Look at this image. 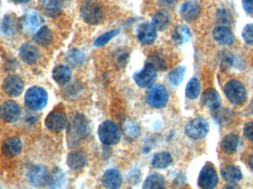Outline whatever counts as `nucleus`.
<instances>
[{"mask_svg":"<svg viewBox=\"0 0 253 189\" xmlns=\"http://www.w3.org/2000/svg\"><path fill=\"white\" fill-rule=\"evenodd\" d=\"M90 125L87 118L83 114L78 113L74 116L68 130L69 143H78L85 138L90 133Z\"/></svg>","mask_w":253,"mask_h":189,"instance_id":"f257e3e1","label":"nucleus"},{"mask_svg":"<svg viewBox=\"0 0 253 189\" xmlns=\"http://www.w3.org/2000/svg\"><path fill=\"white\" fill-rule=\"evenodd\" d=\"M26 105L29 109L39 111L46 107L48 101V95L44 88L33 86L28 89L25 96Z\"/></svg>","mask_w":253,"mask_h":189,"instance_id":"f03ea898","label":"nucleus"},{"mask_svg":"<svg viewBox=\"0 0 253 189\" xmlns=\"http://www.w3.org/2000/svg\"><path fill=\"white\" fill-rule=\"evenodd\" d=\"M169 96L166 88L161 84H153L149 87L146 92L145 100L147 105L155 109L165 108Z\"/></svg>","mask_w":253,"mask_h":189,"instance_id":"7ed1b4c3","label":"nucleus"},{"mask_svg":"<svg viewBox=\"0 0 253 189\" xmlns=\"http://www.w3.org/2000/svg\"><path fill=\"white\" fill-rule=\"evenodd\" d=\"M99 140L107 146H114L121 140V132L118 126L111 121L102 122L98 130Z\"/></svg>","mask_w":253,"mask_h":189,"instance_id":"20e7f679","label":"nucleus"},{"mask_svg":"<svg viewBox=\"0 0 253 189\" xmlns=\"http://www.w3.org/2000/svg\"><path fill=\"white\" fill-rule=\"evenodd\" d=\"M81 16L87 24L92 26L99 25L103 20V10L94 0H87L82 5Z\"/></svg>","mask_w":253,"mask_h":189,"instance_id":"39448f33","label":"nucleus"},{"mask_svg":"<svg viewBox=\"0 0 253 189\" xmlns=\"http://www.w3.org/2000/svg\"><path fill=\"white\" fill-rule=\"evenodd\" d=\"M225 92L229 102L235 105H242L247 99V90L244 84L235 79L226 83Z\"/></svg>","mask_w":253,"mask_h":189,"instance_id":"423d86ee","label":"nucleus"},{"mask_svg":"<svg viewBox=\"0 0 253 189\" xmlns=\"http://www.w3.org/2000/svg\"><path fill=\"white\" fill-rule=\"evenodd\" d=\"M45 127L53 133H60L68 125V117L65 111L56 108L45 118Z\"/></svg>","mask_w":253,"mask_h":189,"instance_id":"0eeeda50","label":"nucleus"},{"mask_svg":"<svg viewBox=\"0 0 253 189\" xmlns=\"http://www.w3.org/2000/svg\"><path fill=\"white\" fill-rule=\"evenodd\" d=\"M210 125L205 119L197 118L187 124L185 127L187 135L194 140H201L208 134Z\"/></svg>","mask_w":253,"mask_h":189,"instance_id":"6e6552de","label":"nucleus"},{"mask_svg":"<svg viewBox=\"0 0 253 189\" xmlns=\"http://www.w3.org/2000/svg\"><path fill=\"white\" fill-rule=\"evenodd\" d=\"M219 176L214 167L206 164L198 176V184L202 189H214L219 183Z\"/></svg>","mask_w":253,"mask_h":189,"instance_id":"1a4fd4ad","label":"nucleus"},{"mask_svg":"<svg viewBox=\"0 0 253 189\" xmlns=\"http://www.w3.org/2000/svg\"><path fill=\"white\" fill-rule=\"evenodd\" d=\"M2 89L7 96L17 97L24 89V81L20 76L11 75L4 80Z\"/></svg>","mask_w":253,"mask_h":189,"instance_id":"9d476101","label":"nucleus"},{"mask_svg":"<svg viewBox=\"0 0 253 189\" xmlns=\"http://www.w3.org/2000/svg\"><path fill=\"white\" fill-rule=\"evenodd\" d=\"M157 79V72L145 65L141 70L134 74V80L141 88H149L153 85Z\"/></svg>","mask_w":253,"mask_h":189,"instance_id":"9b49d317","label":"nucleus"},{"mask_svg":"<svg viewBox=\"0 0 253 189\" xmlns=\"http://www.w3.org/2000/svg\"><path fill=\"white\" fill-rule=\"evenodd\" d=\"M29 182L34 187H41L48 183L49 173L48 168L42 165H34L28 174Z\"/></svg>","mask_w":253,"mask_h":189,"instance_id":"f8f14e48","label":"nucleus"},{"mask_svg":"<svg viewBox=\"0 0 253 189\" xmlns=\"http://www.w3.org/2000/svg\"><path fill=\"white\" fill-rule=\"evenodd\" d=\"M20 106L13 101H8L0 107V118L6 123H14L20 118Z\"/></svg>","mask_w":253,"mask_h":189,"instance_id":"ddd939ff","label":"nucleus"},{"mask_svg":"<svg viewBox=\"0 0 253 189\" xmlns=\"http://www.w3.org/2000/svg\"><path fill=\"white\" fill-rule=\"evenodd\" d=\"M137 37L143 45H152L157 38V30L151 23H142L137 30Z\"/></svg>","mask_w":253,"mask_h":189,"instance_id":"4468645a","label":"nucleus"},{"mask_svg":"<svg viewBox=\"0 0 253 189\" xmlns=\"http://www.w3.org/2000/svg\"><path fill=\"white\" fill-rule=\"evenodd\" d=\"M43 23V19L37 12L30 11L23 18V30L27 33H35L42 27Z\"/></svg>","mask_w":253,"mask_h":189,"instance_id":"2eb2a0df","label":"nucleus"},{"mask_svg":"<svg viewBox=\"0 0 253 189\" xmlns=\"http://www.w3.org/2000/svg\"><path fill=\"white\" fill-rule=\"evenodd\" d=\"M23 143L19 137H12L7 139L2 145V152L8 158H15L21 153Z\"/></svg>","mask_w":253,"mask_h":189,"instance_id":"dca6fc26","label":"nucleus"},{"mask_svg":"<svg viewBox=\"0 0 253 189\" xmlns=\"http://www.w3.org/2000/svg\"><path fill=\"white\" fill-rule=\"evenodd\" d=\"M201 102L209 109H218L222 104L220 94L216 89L209 88L201 95Z\"/></svg>","mask_w":253,"mask_h":189,"instance_id":"f3484780","label":"nucleus"},{"mask_svg":"<svg viewBox=\"0 0 253 189\" xmlns=\"http://www.w3.org/2000/svg\"><path fill=\"white\" fill-rule=\"evenodd\" d=\"M122 182L119 171L112 168L105 171L102 177V183L107 189H118L122 185Z\"/></svg>","mask_w":253,"mask_h":189,"instance_id":"a211bd4d","label":"nucleus"},{"mask_svg":"<svg viewBox=\"0 0 253 189\" xmlns=\"http://www.w3.org/2000/svg\"><path fill=\"white\" fill-rule=\"evenodd\" d=\"M200 6L199 4L194 1H187L181 5L180 9V14L184 20L188 22L194 21L199 15Z\"/></svg>","mask_w":253,"mask_h":189,"instance_id":"6ab92c4d","label":"nucleus"},{"mask_svg":"<svg viewBox=\"0 0 253 189\" xmlns=\"http://www.w3.org/2000/svg\"><path fill=\"white\" fill-rule=\"evenodd\" d=\"M213 39L216 42L222 45H232L234 42V35L232 32L225 26H218L213 31Z\"/></svg>","mask_w":253,"mask_h":189,"instance_id":"aec40b11","label":"nucleus"},{"mask_svg":"<svg viewBox=\"0 0 253 189\" xmlns=\"http://www.w3.org/2000/svg\"><path fill=\"white\" fill-rule=\"evenodd\" d=\"M52 76L58 84H65L71 81L72 72L68 66L58 65L53 70Z\"/></svg>","mask_w":253,"mask_h":189,"instance_id":"412c9836","label":"nucleus"},{"mask_svg":"<svg viewBox=\"0 0 253 189\" xmlns=\"http://www.w3.org/2000/svg\"><path fill=\"white\" fill-rule=\"evenodd\" d=\"M20 55L26 64H33L39 58V51L33 45L25 44L20 48Z\"/></svg>","mask_w":253,"mask_h":189,"instance_id":"4be33fe9","label":"nucleus"},{"mask_svg":"<svg viewBox=\"0 0 253 189\" xmlns=\"http://www.w3.org/2000/svg\"><path fill=\"white\" fill-rule=\"evenodd\" d=\"M239 144V138L234 134H229L222 139L221 148L225 153L233 155L237 152Z\"/></svg>","mask_w":253,"mask_h":189,"instance_id":"5701e85b","label":"nucleus"},{"mask_svg":"<svg viewBox=\"0 0 253 189\" xmlns=\"http://www.w3.org/2000/svg\"><path fill=\"white\" fill-rule=\"evenodd\" d=\"M42 11L48 17H58L61 11V4L60 0H42Z\"/></svg>","mask_w":253,"mask_h":189,"instance_id":"b1692460","label":"nucleus"},{"mask_svg":"<svg viewBox=\"0 0 253 189\" xmlns=\"http://www.w3.org/2000/svg\"><path fill=\"white\" fill-rule=\"evenodd\" d=\"M191 38V30L187 26H179L174 29L172 33V39L174 43L181 45L187 43Z\"/></svg>","mask_w":253,"mask_h":189,"instance_id":"393cba45","label":"nucleus"},{"mask_svg":"<svg viewBox=\"0 0 253 189\" xmlns=\"http://www.w3.org/2000/svg\"><path fill=\"white\" fill-rule=\"evenodd\" d=\"M86 162L87 157L85 154L81 152H73L67 158V164L71 169H80L86 165Z\"/></svg>","mask_w":253,"mask_h":189,"instance_id":"a878e982","label":"nucleus"},{"mask_svg":"<svg viewBox=\"0 0 253 189\" xmlns=\"http://www.w3.org/2000/svg\"><path fill=\"white\" fill-rule=\"evenodd\" d=\"M170 23V16L165 10L158 11L153 18L152 24L156 27V30H165L168 28Z\"/></svg>","mask_w":253,"mask_h":189,"instance_id":"bb28decb","label":"nucleus"},{"mask_svg":"<svg viewBox=\"0 0 253 189\" xmlns=\"http://www.w3.org/2000/svg\"><path fill=\"white\" fill-rule=\"evenodd\" d=\"M142 189H167L165 177L160 174H151L146 179Z\"/></svg>","mask_w":253,"mask_h":189,"instance_id":"cd10ccee","label":"nucleus"},{"mask_svg":"<svg viewBox=\"0 0 253 189\" xmlns=\"http://www.w3.org/2000/svg\"><path fill=\"white\" fill-rule=\"evenodd\" d=\"M222 176L229 183H235L242 178V173L238 167L235 165H228L222 170Z\"/></svg>","mask_w":253,"mask_h":189,"instance_id":"c85d7f7f","label":"nucleus"},{"mask_svg":"<svg viewBox=\"0 0 253 189\" xmlns=\"http://www.w3.org/2000/svg\"><path fill=\"white\" fill-rule=\"evenodd\" d=\"M172 162L170 154L167 152H159L153 157L152 164L155 168H165L169 166Z\"/></svg>","mask_w":253,"mask_h":189,"instance_id":"c756f323","label":"nucleus"},{"mask_svg":"<svg viewBox=\"0 0 253 189\" xmlns=\"http://www.w3.org/2000/svg\"><path fill=\"white\" fill-rule=\"evenodd\" d=\"M201 84L197 78H193L189 81L185 88V95L189 99L194 100L199 96Z\"/></svg>","mask_w":253,"mask_h":189,"instance_id":"7c9ffc66","label":"nucleus"},{"mask_svg":"<svg viewBox=\"0 0 253 189\" xmlns=\"http://www.w3.org/2000/svg\"><path fill=\"white\" fill-rule=\"evenodd\" d=\"M35 42L40 46H47L53 41V34L48 27H42L35 34Z\"/></svg>","mask_w":253,"mask_h":189,"instance_id":"2f4dec72","label":"nucleus"},{"mask_svg":"<svg viewBox=\"0 0 253 189\" xmlns=\"http://www.w3.org/2000/svg\"><path fill=\"white\" fill-rule=\"evenodd\" d=\"M2 32L8 36L15 34L18 28V23L17 19L12 15L5 16L1 25Z\"/></svg>","mask_w":253,"mask_h":189,"instance_id":"473e14b6","label":"nucleus"},{"mask_svg":"<svg viewBox=\"0 0 253 189\" xmlns=\"http://www.w3.org/2000/svg\"><path fill=\"white\" fill-rule=\"evenodd\" d=\"M67 60L71 65L80 67L84 63V55L80 50L72 49L67 54Z\"/></svg>","mask_w":253,"mask_h":189,"instance_id":"72a5a7b5","label":"nucleus"},{"mask_svg":"<svg viewBox=\"0 0 253 189\" xmlns=\"http://www.w3.org/2000/svg\"><path fill=\"white\" fill-rule=\"evenodd\" d=\"M187 73V68L184 66H180L172 70L169 73V79L175 86H178L182 83Z\"/></svg>","mask_w":253,"mask_h":189,"instance_id":"f704fd0d","label":"nucleus"},{"mask_svg":"<svg viewBox=\"0 0 253 189\" xmlns=\"http://www.w3.org/2000/svg\"><path fill=\"white\" fill-rule=\"evenodd\" d=\"M145 65L157 71H165L167 69L166 62L159 55H151L147 58Z\"/></svg>","mask_w":253,"mask_h":189,"instance_id":"c9c22d12","label":"nucleus"},{"mask_svg":"<svg viewBox=\"0 0 253 189\" xmlns=\"http://www.w3.org/2000/svg\"><path fill=\"white\" fill-rule=\"evenodd\" d=\"M64 181H65V174L61 170L57 168L53 172L51 176H49L48 183L52 189H56V188L61 187Z\"/></svg>","mask_w":253,"mask_h":189,"instance_id":"e433bc0d","label":"nucleus"},{"mask_svg":"<svg viewBox=\"0 0 253 189\" xmlns=\"http://www.w3.org/2000/svg\"><path fill=\"white\" fill-rule=\"evenodd\" d=\"M119 31L120 30H118V29H115V30H111V31L107 32V33L101 35V36L98 37L97 39H96V41H95V46L97 47V48L105 46L111 39L115 37V36L119 33Z\"/></svg>","mask_w":253,"mask_h":189,"instance_id":"4c0bfd02","label":"nucleus"},{"mask_svg":"<svg viewBox=\"0 0 253 189\" xmlns=\"http://www.w3.org/2000/svg\"><path fill=\"white\" fill-rule=\"evenodd\" d=\"M123 130L128 137L136 138L140 134V129L136 123L133 121H126L123 125Z\"/></svg>","mask_w":253,"mask_h":189,"instance_id":"58836bf2","label":"nucleus"},{"mask_svg":"<svg viewBox=\"0 0 253 189\" xmlns=\"http://www.w3.org/2000/svg\"><path fill=\"white\" fill-rule=\"evenodd\" d=\"M241 36L246 43L253 45V24H247L243 28Z\"/></svg>","mask_w":253,"mask_h":189,"instance_id":"ea45409f","label":"nucleus"},{"mask_svg":"<svg viewBox=\"0 0 253 189\" xmlns=\"http://www.w3.org/2000/svg\"><path fill=\"white\" fill-rule=\"evenodd\" d=\"M244 135L248 140L253 141V121L247 123L244 126Z\"/></svg>","mask_w":253,"mask_h":189,"instance_id":"a19ab883","label":"nucleus"},{"mask_svg":"<svg viewBox=\"0 0 253 189\" xmlns=\"http://www.w3.org/2000/svg\"><path fill=\"white\" fill-rule=\"evenodd\" d=\"M241 4L246 12L253 14V0H241Z\"/></svg>","mask_w":253,"mask_h":189,"instance_id":"79ce46f5","label":"nucleus"},{"mask_svg":"<svg viewBox=\"0 0 253 189\" xmlns=\"http://www.w3.org/2000/svg\"><path fill=\"white\" fill-rule=\"evenodd\" d=\"M222 189H241V188L236 183H229V184L225 185Z\"/></svg>","mask_w":253,"mask_h":189,"instance_id":"37998d69","label":"nucleus"},{"mask_svg":"<svg viewBox=\"0 0 253 189\" xmlns=\"http://www.w3.org/2000/svg\"><path fill=\"white\" fill-rule=\"evenodd\" d=\"M159 2H160V3L162 4V5L168 7L173 5L175 0H159Z\"/></svg>","mask_w":253,"mask_h":189,"instance_id":"c03bdc74","label":"nucleus"},{"mask_svg":"<svg viewBox=\"0 0 253 189\" xmlns=\"http://www.w3.org/2000/svg\"><path fill=\"white\" fill-rule=\"evenodd\" d=\"M14 2H20V3H26L28 2L29 0H12Z\"/></svg>","mask_w":253,"mask_h":189,"instance_id":"a18cd8bd","label":"nucleus"},{"mask_svg":"<svg viewBox=\"0 0 253 189\" xmlns=\"http://www.w3.org/2000/svg\"><path fill=\"white\" fill-rule=\"evenodd\" d=\"M249 164H250V166L251 167L252 169L253 170V156L250 158V161H249Z\"/></svg>","mask_w":253,"mask_h":189,"instance_id":"49530a36","label":"nucleus"}]
</instances>
